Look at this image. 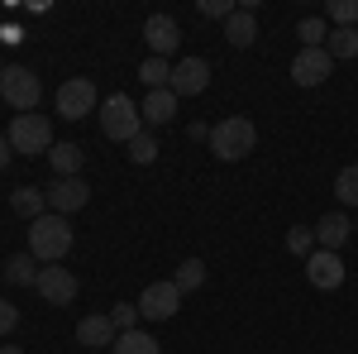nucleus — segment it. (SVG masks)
Wrapping results in <instances>:
<instances>
[{
    "label": "nucleus",
    "mask_w": 358,
    "mask_h": 354,
    "mask_svg": "<svg viewBox=\"0 0 358 354\" xmlns=\"http://www.w3.org/2000/svg\"><path fill=\"white\" fill-rule=\"evenodd\" d=\"M67 249H72V225H67V216L48 211V216H38L29 225V254H34L38 264L67 259Z\"/></svg>",
    "instance_id": "obj_1"
},
{
    "label": "nucleus",
    "mask_w": 358,
    "mask_h": 354,
    "mask_svg": "<svg viewBox=\"0 0 358 354\" xmlns=\"http://www.w3.org/2000/svg\"><path fill=\"white\" fill-rule=\"evenodd\" d=\"M253 144H258V130H253L248 115H229V120H220V125L210 130V154H215L220 163H239V158H248Z\"/></svg>",
    "instance_id": "obj_2"
},
{
    "label": "nucleus",
    "mask_w": 358,
    "mask_h": 354,
    "mask_svg": "<svg viewBox=\"0 0 358 354\" xmlns=\"http://www.w3.org/2000/svg\"><path fill=\"white\" fill-rule=\"evenodd\" d=\"M101 130H106V139H115V144H129V139L143 135V115H138V106L124 91H115V96L101 101Z\"/></svg>",
    "instance_id": "obj_3"
},
{
    "label": "nucleus",
    "mask_w": 358,
    "mask_h": 354,
    "mask_svg": "<svg viewBox=\"0 0 358 354\" xmlns=\"http://www.w3.org/2000/svg\"><path fill=\"white\" fill-rule=\"evenodd\" d=\"M10 149H15V154H48V149H53V125H48V115H15V125H10Z\"/></svg>",
    "instance_id": "obj_4"
},
{
    "label": "nucleus",
    "mask_w": 358,
    "mask_h": 354,
    "mask_svg": "<svg viewBox=\"0 0 358 354\" xmlns=\"http://www.w3.org/2000/svg\"><path fill=\"white\" fill-rule=\"evenodd\" d=\"M53 106H57L62 120H86L91 110L101 106V101H96V82H91V77H67V82L57 86Z\"/></svg>",
    "instance_id": "obj_5"
},
{
    "label": "nucleus",
    "mask_w": 358,
    "mask_h": 354,
    "mask_svg": "<svg viewBox=\"0 0 358 354\" xmlns=\"http://www.w3.org/2000/svg\"><path fill=\"white\" fill-rule=\"evenodd\" d=\"M0 96H5L15 110H24V115H29V110L38 106L43 86H38V77H34L29 67H20V62H15V67H5V72H0Z\"/></svg>",
    "instance_id": "obj_6"
},
{
    "label": "nucleus",
    "mask_w": 358,
    "mask_h": 354,
    "mask_svg": "<svg viewBox=\"0 0 358 354\" xmlns=\"http://www.w3.org/2000/svg\"><path fill=\"white\" fill-rule=\"evenodd\" d=\"M177 306H182L177 282H148L143 297H138V316H148V321H167V316H177Z\"/></svg>",
    "instance_id": "obj_7"
},
{
    "label": "nucleus",
    "mask_w": 358,
    "mask_h": 354,
    "mask_svg": "<svg viewBox=\"0 0 358 354\" xmlns=\"http://www.w3.org/2000/svg\"><path fill=\"white\" fill-rule=\"evenodd\" d=\"M306 278H310V287L334 292V287H344V259L330 254V249H315V254L306 259Z\"/></svg>",
    "instance_id": "obj_8"
},
{
    "label": "nucleus",
    "mask_w": 358,
    "mask_h": 354,
    "mask_svg": "<svg viewBox=\"0 0 358 354\" xmlns=\"http://www.w3.org/2000/svg\"><path fill=\"white\" fill-rule=\"evenodd\" d=\"M143 43H148V53L153 57H172L177 53V43H182V29L172 15H148V25H143Z\"/></svg>",
    "instance_id": "obj_9"
},
{
    "label": "nucleus",
    "mask_w": 358,
    "mask_h": 354,
    "mask_svg": "<svg viewBox=\"0 0 358 354\" xmlns=\"http://www.w3.org/2000/svg\"><path fill=\"white\" fill-rule=\"evenodd\" d=\"M34 292H38L43 301H53V306H67V301L77 297V278H72L67 268H57V264H48V268H38Z\"/></svg>",
    "instance_id": "obj_10"
},
{
    "label": "nucleus",
    "mask_w": 358,
    "mask_h": 354,
    "mask_svg": "<svg viewBox=\"0 0 358 354\" xmlns=\"http://www.w3.org/2000/svg\"><path fill=\"white\" fill-rule=\"evenodd\" d=\"M334 57L325 53V48H301V53L292 57V82L296 86H320L325 77H330Z\"/></svg>",
    "instance_id": "obj_11"
},
{
    "label": "nucleus",
    "mask_w": 358,
    "mask_h": 354,
    "mask_svg": "<svg viewBox=\"0 0 358 354\" xmlns=\"http://www.w3.org/2000/svg\"><path fill=\"white\" fill-rule=\"evenodd\" d=\"M210 82V62L206 57H182L172 62V96H201Z\"/></svg>",
    "instance_id": "obj_12"
},
{
    "label": "nucleus",
    "mask_w": 358,
    "mask_h": 354,
    "mask_svg": "<svg viewBox=\"0 0 358 354\" xmlns=\"http://www.w3.org/2000/svg\"><path fill=\"white\" fill-rule=\"evenodd\" d=\"M86 201H91V187H86L82 177H53V187H48V206H53L57 216L82 211Z\"/></svg>",
    "instance_id": "obj_13"
},
{
    "label": "nucleus",
    "mask_w": 358,
    "mask_h": 354,
    "mask_svg": "<svg viewBox=\"0 0 358 354\" xmlns=\"http://www.w3.org/2000/svg\"><path fill=\"white\" fill-rule=\"evenodd\" d=\"M310 235H315V249L339 254V249H344V240L354 235V225H349V216H344V211H330V216H320V225H315Z\"/></svg>",
    "instance_id": "obj_14"
},
{
    "label": "nucleus",
    "mask_w": 358,
    "mask_h": 354,
    "mask_svg": "<svg viewBox=\"0 0 358 354\" xmlns=\"http://www.w3.org/2000/svg\"><path fill=\"white\" fill-rule=\"evenodd\" d=\"M138 115H143V125H167L172 115H177V96H172V86H163V91H148V101L138 106Z\"/></svg>",
    "instance_id": "obj_15"
},
{
    "label": "nucleus",
    "mask_w": 358,
    "mask_h": 354,
    "mask_svg": "<svg viewBox=\"0 0 358 354\" xmlns=\"http://www.w3.org/2000/svg\"><path fill=\"white\" fill-rule=\"evenodd\" d=\"M115 335L120 330L110 326V316H86L82 326H77V340H82L86 350H106V345H115Z\"/></svg>",
    "instance_id": "obj_16"
},
{
    "label": "nucleus",
    "mask_w": 358,
    "mask_h": 354,
    "mask_svg": "<svg viewBox=\"0 0 358 354\" xmlns=\"http://www.w3.org/2000/svg\"><path fill=\"white\" fill-rule=\"evenodd\" d=\"M10 206H15V216H24L29 225L38 216H48V191H38V187H20V191H10Z\"/></svg>",
    "instance_id": "obj_17"
},
{
    "label": "nucleus",
    "mask_w": 358,
    "mask_h": 354,
    "mask_svg": "<svg viewBox=\"0 0 358 354\" xmlns=\"http://www.w3.org/2000/svg\"><path fill=\"white\" fill-rule=\"evenodd\" d=\"M224 39H229L234 48H248V43L258 39V20H253V10H234V15L224 20Z\"/></svg>",
    "instance_id": "obj_18"
},
{
    "label": "nucleus",
    "mask_w": 358,
    "mask_h": 354,
    "mask_svg": "<svg viewBox=\"0 0 358 354\" xmlns=\"http://www.w3.org/2000/svg\"><path fill=\"white\" fill-rule=\"evenodd\" d=\"M48 158H53V172H57V177H82L86 154L77 149V144H53V149H48Z\"/></svg>",
    "instance_id": "obj_19"
},
{
    "label": "nucleus",
    "mask_w": 358,
    "mask_h": 354,
    "mask_svg": "<svg viewBox=\"0 0 358 354\" xmlns=\"http://www.w3.org/2000/svg\"><path fill=\"white\" fill-rule=\"evenodd\" d=\"M115 354H163L158 350V340L148 335V330H124V335H115Z\"/></svg>",
    "instance_id": "obj_20"
},
{
    "label": "nucleus",
    "mask_w": 358,
    "mask_h": 354,
    "mask_svg": "<svg viewBox=\"0 0 358 354\" xmlns=\"http://www.w3.org/2000/svg\"><path fill=\"white\" fill-rule=\"evenodd\" d=\"M138 82L148 86V91L172 86V67H167V57H143V62H138Z\"/></svg>",
    "instance_id": "obj_21"
},
{
    "label": "nucleus",
    "mask_w": 358,
    "mask_h": 354,
    "mask_svg": "<svg viewBox=\"0 0 358 354\" xmlns=\"http://www.w3.org/2000/svg\"><path fill=\"white\" fill-rule=\"evenodd\" d=\"M5 278H10L15 287H34V282H38V259H34V254H15V259L5 264Z\"/></svg>",
    "instance_id": "obj_22"
},
{
    "label": "nucleus",
    "mask_w": 358,
    "mask_h": 354,
    "mask_svg": "<svg viewBox=\"0 0 358 354\" xmlns=\"http://www.w3.org/2000/svg\"><path fill=\"white\" fill-rule=\"evenodd\" d=\"M325 53L330 57H358V29H330Z\"/></svg>",
    "instance_id": "obj_23"
},
{
    "label": "nucleus",
    "mask_w": 358,
    "mask_h": 354,
    "mask_svg": "<svg viewBox=\"0 0 358 354\" xmlns=\"http://www.w3.org/2000/svg\"><path fill=\"white\" fill-rule=\"evenodd\" d=\"M296 39H301V48H325L330 25H325V20H315V15H306L301 25H296Z\"/></svg>",
    "instance_id": "obj_24"
},
{
    "label": "nucleus",
    "mask_w": 358,
    "mask_h": 354,
    "mask_svg": "<svg viewBox=\"0 0 358 354\" xmlns=\"http://www.w3.org/2000/svg\"><path fill=\"white\" fill-rule=\"evenodd\" d=\"M172 282H177V292H196V287L206 282V264H201V259H182V268H177Z\"/></svg>",
    "instance_id": "obj_25"
},
{
    "label": "nucleus",
    "mask_w": 358,
    "mask_h": 354,
    "mask_svg": "<svg viewBox=\"0 0 358 354\" xmlns=\"http://www.w3.org/2000/svg\"><path fill=\"white\" fill-rule=\"evenodd\" d=\"M334 196H339L344 206H358V163L339 168V177H334Z\"/></svg>",
    "instance_id": "obj_26"
},
{
    "label": "nucleus",
    "mask_w": 358,
    "mask_h": 354,
    "mask_svg": "<svg viewBox=\"0 0 358 354\" xmlns=\"http://www.w3.org/2000/svg\"><path fill=\"white\" fill-rule=\"evenodd\" d=\"M325 20H334L339 29H358V0H330Z\"/></svg>",
    "instance_id": "obj_27"
},
{
    "label": "nucleus",
    "mask_w": 358,
    "mask_h": 354,
    "mask_svg": "<svg viewBox=\"0 0 358 354\" xmlns=\"http://www.w3.org/2000/svg\"><path fill=\"white\" fill-rule=\"evenodd\" d=\"M129 158H134L138 168H148V163H153V158H158V139L148 135V130H143V135H138V139H129Z\"/></svg>",
    "instance_id": "obj_28"
},
{
    "label": "nucleus",
    "mask_w": 358,
    "mask_h": 354,
    "mask_svg": "<svg viewBox=\"0 0 358 354\" xmlns=\"http://www.w3.org/2000/svg\"><path fill=\"white\" fill-rule=\"evenodd\" d=\"M287 249L301 254V259H310V254H315V235H310V225H296V230L287 235Z\"/></svg>",
    "instance_id": "obj_29"
},
{
    "label": "nucleus",
    "mask_w": 358,
    "mask_h": 354,
    "mask_svg": "<svg viewBox=\"0 0 358 354\" xmlns=\"http://www.w3.org/2000/svg\"><path fill=\"white\" fill-rule=\"evenodd\" d=\"M134 321H138V306H129V301H120V306L110 311V326L120 330V335H124V330H134Z\"/></svg>",
    "instance_id": "obj_30"
},
{
    "label": "nucleus",
    "mask_w": 358,
    "mask_h": 354,
    "mask_svg": "<svg viewBox=\"0 0 358 354\" xmlns=\"http://www.w3.org/2000/svg\"><path fill=\"white\" fill-rule=\"evenodd\" d=\"M234 10H239L234 0H201V15H206V20H229Z\"/></svg>",
    "instance_id": "obj_31"
},
{
    "label": "nucleus",
    "mask_w": 358,
    "mask_h": 354,
    "mask_svg": "<svg viewBox=\"0 0 358 354\" xmlns=\"http://www.w3.org/2000/svg\"><path fill=\"white\" fill-rule=\"evenodd\" d=\"M15 326H20V306L15 301H0V335H10Z\"/></svg>",
    "instance_id": "obj_32"
},
{
    "label": "nucleus",
    "mask_w": 358,
    "mask_h": 354,
    "mask_svg": "<svg viewBox=\"0 0 358 354\" xmlns=\"http://www.w3.org/2000/svg\"><path fill=\"white\" fill-rule=\"evenodd\" d=\"M10 154H15V149H10V135H0V172L10 168Z\"/></svg>",
    "instance_id": "obj_33"
},
{
    "label": "nucleus",
    "mask_w": 358,
    "mask_h": 354,
    "mask_svg": "<svg viewBox=\"0 0 358 354\" xmlns=\"http://www.w3.org/2000/svg\"><path fill=\"white\" fill-rule=\"evenodd\" d=\"M0 354H24V350L20 345H0Z\"/></svg>",
    "instance_id": "obj_34"
},
{
    "label": "nucleus",
    "mask_w": 358,
    "mask_h": 354,
    "mask_svg": "<svg viewBox=\"0 0 358 354\" xmlns=\"http://www.w3.org/2000/svg\"><path fill=\"white\" fill-rule=\"evenodd\" d=\"M354 230H358V225H354Z\"/></svg>",
    "instance_id": "obj_35"
}]
</instances>
